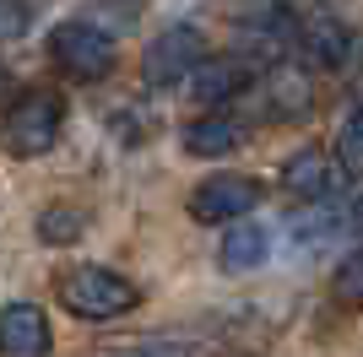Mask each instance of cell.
I'll return each mask as SVG.
<instances>
[{"label":"cell","instance_id":"1","mask_svg":"<svg viewBox=\"0 0 363 357\" xmlns=\"http://www.w3.org/2000/svg\"><path fill=\"white\" fill-rule=\"evenodd\" d=\"M60 309L76 314V319H120V314L136 309V287L125 282L120 271H108V266H76L60 276Z\"/></svg>","mask_w":363,"mask_h":357},{"label":"cell","instance_id":"2","mask_svg":"<svg viewBox=\"0 0 363 357\" xmlns=\"http://www.w3.org/2000/svg\"><path fill=\"white\" fill-rule=\"evenodd\" d=\"M60 125H65V98L49 92V87H33L6 108V130L0 135H6V152H11V157H38V152L55 147Z\"/></svg>","mask_w":363,"mask_h":357},{"label":"cell","instance_id":"3","mask_svg":"<svg viewBox=\"0 0 363 357\" xmlns=\"http://www.w3.org/2000/svg\"><path fill=\"white\" fill-rule=\"evenodd\" d=\"M49 55L60 65L71 81H104L114 71V38L104 28H92V22H60V28L49 33Z\"/></svg>","mask_w":363,"mask_h":357},{"label":"cell","instance_id":"4","mask_svg":"<svg viewBox=\"0 0 363 357\" xmlns=\"http://www.w3.org/2000/svg\"><path fill=\"white\" fill-rule=\"evenodd\" d=\"M206 55V33L179 22V28H163L141 49V76H147V87H179L184 76L196 71V60Z\"/></svg>","mask_w":363,"mask_h":357},{"label":"cell","instance_id":"5","mask_svg":"<svg viewBox=\"0 0 363 357\" xmlns=\"http://www.w3.org/2000/svg\"><path fill=\"white\" fill-rule=\"evenodd\" d=\"M255 206H260V178H250V174H212L190 190V217L212 222V227L233 222V217H250Z\"/></svg>","mask_w":363,"mask_h":357},{"label":"cell","instance_id":"6","mask_svg":"<svg viewBox=\"0 0 363 357\" xmlns=\"http://www.w3.org/2000/svg\"><path fill=\"white\" fill-rule=\"evenodd\" d=\"M293 49H298L309 65H342L347 49H352V33L336 11L315 6L309 16H293Z\"/></svg>","mask_w":363,"mask_h":357},{"label":"cell","instance_id":"7","mask_svg":"<svg viewBox=\"0 0 363 357\" xmlns=\"http://www.w3.org/2000/svg\"><path fill=\"white\" fill-rule=\"evenodd\" d=\"M260 98H266V114L272 119H303L315 108V87H309V71H298L293 60H272L266 65V81H260Z\"/></svg>","mask_w":363,"mask_h":357},{"label":"cell","instance_id":"8","mask_svg":"<svg viewBox=\"0 0 363 357\" xmlns=\"http://www.w3.org/2000/svg\"><path fill=\"white\" fill-rule=\"evenodd\" d=\"M49 319L38 303H6L0 309V352L11 357H44L49 352Z\"/></svg>","mask_w":363,"mask_h":357},{"label":"cell","instance_id":"9","mask_svg":"<svg viewBox=\"0 0 363 357\" xmlns=\"http://www.w3.org/2000/svg\"><path fill=\"white\" fill-rule=\"evenodd\" d=\"M244 81H250V71H244L239 55H223V60L201 55L196 71H190V92H196V103H206V108L233 103V98L244 92Z\"/></svg>","mask_w":363,"mask_h":357},{"label":"cell","instance_id":"10","mask_svg":"<svg viewBox=\"0 0 363 357\" xmlns=\"http://www.w3.org/2000/svg\"><path fill=\"white\" fill-rule=\"evenodd\" d=\"M184 152H196V157H228V152L244 147V125L233 114H223V108H206L201 119H190L179 130Z\"/></svg>","mask_w":363,"mask_h":357},{"label":"cell","instance_id":"11","mask_svg":"<svg viewBox=\"0 0 363 357\" xmlns=\"http://www.w3.org/2000/svg\"><path fill=\"white\" fill-rule=\"evenodd\" d=\"M223 249H217V266L233 271V276H244V271L266 266V254H272V233L260 222H244V217H233V222H223Z\"/></svg>","mask_w":363,"mask_h":357},{"label":"cell","instance_id":"12","mask_svg":"<svg viewBox=\"0 0 363 357\" xmlns=\"http://www.w3.org/2000/svg\"><path fill=\"white\" fill-rule=\"evenodd\" d=\"M282 190L298 195V200H320V195H331V163H325V152H320V147L293 152L288 163H282Z\"/></svg>","mask_w":363,"mask_h":357},{"label":"cell","instance_id":"13","mask_svg":"<svg viewBox=\"0 0 363 357\" xmlns=\"http://www.w3.org/2000/svg\"><path fill=\"white\" fill-rule=\"evenodd\" d=\"M82 233H87V211H76V206H49L38 217V238L44 244H76Z\"/></svg>","mask_w":363,"mask_h":357},{"label":"cell","instance_id":"14","mask_svg":"<svg viewBox=\"0 0 363 357\" xmlns=\"http://www.w3.org/2000/svg\"><path fill=\"white\" fill-rule=\"evenodd\" d=\"M336 163L347 178H363V108H352L336 130Z\"/></svg>","mask_w":363,"mask_h":357},{"label":"cell","instance_id":"15","mask_svg":"<svg viewBox=\"0 0 363 357\" xmlns=\"http://www.w3.org/2000/svg\"><path fill=\"white\" fill-rule=\"evenodd\" d=\"M331 293H336V303H342V309H363V244L342 260V266H336Z\"/></svg>","mask_w":363,"mask_h":357},{"label":"cell","instance_id":"16","mask_svg":"<svg viewBox=\"0 0 363 357\" xmlns=\"http://www.w3.org/2000/svg\"><path fill=\"white\" fill-rule=\"evenodd\" d=\"M28 28V11H22V0H0V44L16 38V33Z\"/></svg>","mask_w":363,"mask_h":357},{"label":"cell","instance_id":"17","mask_svg":"<svg viewBox=\"0 0 363 357\" xmlns=\"http://www.w3.org/2000/svg\"><path fill=\"white\" fill-rule=\"evenodd\" d=\"M347 217H352V227H363V200H358V206L347 211Z\"/></svg>","mask_w":363,"mask_h":357}]
</instances>
